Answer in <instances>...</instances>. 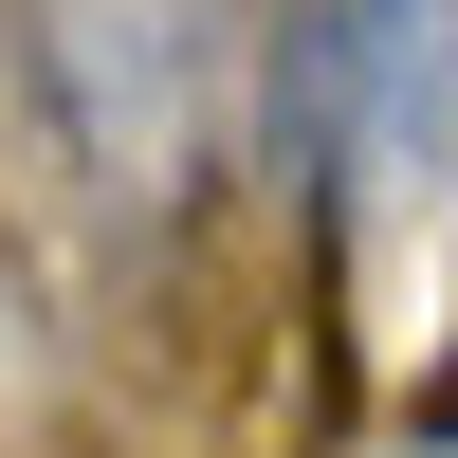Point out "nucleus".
<instances>
[{
	"label": "nucleus",
	"mask_w": 458,
	"mask_h": 458,
	"mask_svg": "<svg viewBox=\"0 0 458 458\" xmlns=\"http://www.w3.org/2000/svg\"><path fill=\"white\" fill-rule=\"evenodd\" d=\"M55 165L110 220H183L239 129V0H0Z\"/></svg>",
	"instance_id": "obj_1"
},
{
	"label": "nucleus",
	"mask_w": 458,
	"mask_h": 458,
	"mask_svg": "<svg viewBox=\"0 0 458 458\" xmlns=\"http://www.w3.org/2000/svg\"><path fill=\"white\" fill-rule=\"evenodd\" d=\"M293 129L367 239L458 202V0H293Z\"/></svg>",
	"instance_id": "obj_2"
}]
</instances>
